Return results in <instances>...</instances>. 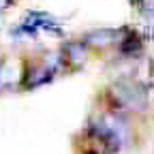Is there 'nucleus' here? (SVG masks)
Masks as SVG:
<instances>
[{"label": "nucleus", "instance_id": "nucleus-3", "mask_svg": "<svg viewBox=\"0 0 154 154\" xmlns=\"http://www.w3.org/2000/svg\"><path fill=\"white\" fill-rule=\"evenodd\" d=\"M60 71H66L64 69V60H62V54L60 51L45 54L43 58H38V60H34V62H30L26 66L24 88L32 90V88H38V86H45V84L54 82V77Z\"/></svg>", "mask_w": 154, "mask_h": 154}, {"label": "nucleus", "instance_id": "nucleus-8", "mask_svg": "<svg viewBox=\"0 0 154 154\" xmlns=\"http://www.w3.org/2000/svg\"><path fill=\"white\" fill-rule=\"evenodd\" d=\"M143 45H146V41H143L141 32L133 30V28H126L122 41L118 43V47H116V49H118V54H120L122 58H139V56L143 54Z\"/></svg>", "mask_w": 154, "mask_h": 154}, {"label": "nucleus", "instance_id": "nucleus-4", "mask_svg": "<svg viewBox=\"0 0 154 154\" xmlns=\"http://www.w3.org/2000/svg\"><path fill=\"white\" fill-rule=\"evenodd\" d=\"M38 32L62 36V26H60V22H58L54 15H49L45 11H28L26 17L13 28L11 34L15 38H34Z\"/></svg>", "mask_w": 154, "mask_h": 154}, {"label": "nucleus", "instance_id": "nucleus-7", "mask_svg": "<svg viewBox=\"0 0 154 154\" xmlns=\"http://www.w3.org/2000/svg\"><path fill=\"white\" fill-rule=\"evenodd\" d=\"M126 28L113 30V28H103V30H92L88 34H84L82 38L90 45V49H107V47H118V43L122 41Z\"/></svg>", "mask_w": 154, "mask_h": 154}, {"label": "nucleus", "instance_id": "nucleus-11", "mask_svg": "<svg viewBox=\"0 0 154 154\" xmlns=\"http://www.w3.org/2000/svg\"><path fill=\"white\" fill-rule=\"evenodd\" d=\"M88 154H94V152H88Z\"/></svg>", "mask_w": 154, "mask_h": 154}, {"label": "nucleus", "instance_id": "nucleus-6", "mask_svg": "<svg viewBox=\"0 0 154 154\" xmlns=\"http://www.w3.org/2000/svg\"><path fill=\"white\" fill-rule=\"evenodd\" d=\"M24 75H26V66L19 60H13V58L0 60V92L24 86Z\"/></svg>", "mask_w": 154, "mask_h": 154}, {"label": "nucleus", "instance_id": "nucleus-9", "mask_svg": "<svg viewBox=\"0 0 154 154\" xmlns=\"http://www.w3.org/2000/svg\"><path fill=\"white\" fill-rule=\"evenodd\" d=\"M135 2H137L139 13H141L146 19L154 22V0H135Z\"/></svg>", "mask_w": 154, "mask_h": 154}, {"label": "nucleus", "instance_id": "nucleus-10", "mask_svg": "<svg viewBox=\"0 0 154 154\" xmlns=\"http://www.w3.org/2000/svg\"><path fill=\"white\" fill-rule=\"evenodd\" d=\"M11 5H13V0H0V13H2L5 9H9Z\"/></svg>", "mask_w": 154, "mask_h": 154}, {"label": "nucleus", "instance_id": "nucleus-2", "mask_svg": "<svg viewBox=\"0 0 154 154\" xmlns=\"http://www.w3.org/2000/svg\"><path fill=\"white\" fill-rule=\"evenodd\" d=\"M107 105L116 111H122L126 116H135V113H143L150 105V90L143 82L135 79V77H122L116 79L107 92Z\"/></svg>", "mask_w": 154, "mask_h": 154}, {"label": "nucleus", "instance_id": "nucleus-1", "mask_svg": "<svg viewBox=\"0 0 154 154\" xmlns=\"http://www.w3.org/2000/svg\"><path fill=\"white\" fill-rule=\"evenodd\" d=\"M86 139L94 154H118L133 146L135 133L131 124V116L116 111L111 107H103L90 116L86 124Z\"/></svg>", "mask_w": 154, "mask_h": 154}, {"label": "nucleus", "instance_id": "nucleus-5", "mask_svg": "<svg viewBox=\"0 0 154 154\" xmlns=\"http://www.w3.org/2000/svg\"><path fill=\"white\" fill-rule=\"evenodd\" d=\"M90 45L84 38H77V41H66L64 47L60 49L62 60H64V69L69 71H79L90 58Z\"/></svg>", "mask_w": 154, "mask_h": 154}]
</instances>
